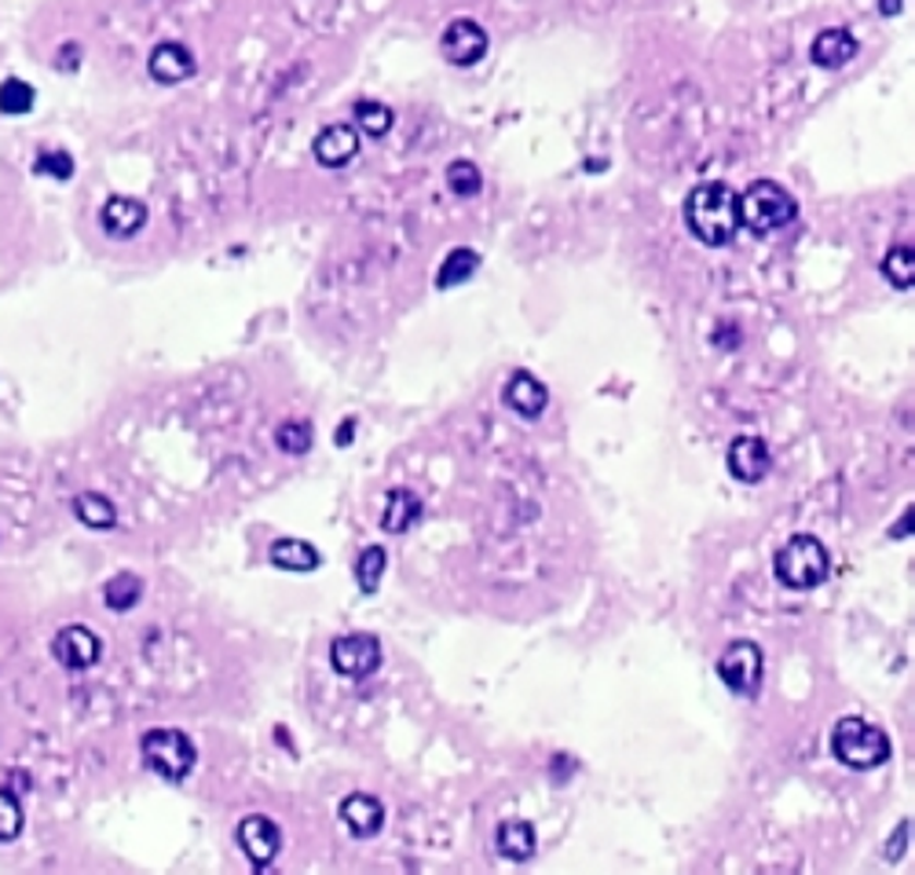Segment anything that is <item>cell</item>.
Wrapping results in <instances>:
<instances>
[{
  "mask_svg": "<svg viewBox=\"0 0 915 875\" xmlns=\"http://www.w3.org/2000/svg\"><path fill=\"white\" fill-rule=\"evenodd\" d=\"M422 520V498L414 492H407V487H392V492L385 495V509H382V531L388 535H403Z\"/></svg>",
  "mask_w": 915,
  "mask_h": 875,
  "instance_id": "ac0fdd59",
  "label": "cell"
},
{
  "mask_svg": "<svg viewBox=\"0 0 915 875\" xmlns=\"http://www.w3.org/2000/svg\"><path fill=\"white\" fill-rule=\"evenodd\" d=\"M73 517L92 531H110L118 524V509H114L110 498L99 492H81L73 498Z\"/></svg>",
  "mask_w": 915,
  "mask_h": 875,
  "instance_id": "ffe728a7",
  "label": "cell"
},
{
  "mask_svg": "<svg viewBox=\"0 0 915 875\" xmlns=\"http://www.w3.org/2000/svg\"><path fill=\"white\" fill-rule=\"evenodd\" d=\"M146 70H151L157 85H180V81L195 78L198 62H195V51L180 45V40H162L151 51V59H146Z\"/></svg>",
  "mask_w": 915,
  "mask_h": 875,
  "instance_id": "7c38bea8",
  "label": "cell"
},
{
  "mask_svg": "<svg viewBox=\"0 0 915 875\" xmlns=\"http://www.w3.org/2000/svg\"><path fill=\"white\" fill-rule=\"evenodd\" d=\"M140 598H143V579L132 576V571H121V576H114L103 587V601H107L110 612H132Z\"/></svg>",
  "mask_w": 915,
  "mask_h": 875,
  "instance_id": "cb8c5ba5",
  "label": "cell"
},
{
  "mask_svg": "<svg viewBox=\"0 0 915 875\" xmlns=\"http://www.w3.org/2000/svg\"><path fill=\"white\" fill-rule=\"evenodd\" d=\"M477 268H480V253H477V249H466V246L450 249V253L444 257V264H439V272H436V286L439 289H455L461 283H469V279L477 275Z\"/></svg>",
  "mask_w": 915,
  "mask_h": 875,
  "instance_id": "7402d4cb",
  "label": "cell"
},
{
  "mask_svg": "<svg viewBox=\"0 0 915 875\" xmlns=\"http://www.w3.org/2000/svg\"><path fill=\"white\" fill-rule=\"evenodd\" d=\"M23 802L12 791L0 788V842H15L23 836Z\"/></svg>",
  "mask_w": 915,
  "mask_h": 875,
  "instance_id": "f1b7e54d",
  "label": "cell"
},
{
  "mask_svg": "<svg viewBox=\"0 0 915 875\" xmlns=\"http://www.w3.org/2000/svg\"><path fill=\"white\" fill-rule=\"evenodd\" d=\"M828 571H831L828 549L813 535H795L791 543L776 549L773 576L787 590H817L828 579Z\"/></svg>",
  "mask_w": 915,
  "mask_h": 875,
  "instance_id": "3957f363",
  "label": "cell"
},
{
  "mask_svg": "<svg viewBox=\"0 0 915 875\" xmlns=\"http://www.w3.org/2000/svg\"><path fill=\"white\" fill-rule=\"evenodd\" d=\"M882 275H887L890 286L898 289H912L915 286V249L908 243L893 246L887 257H882Z\"/></svg>",
  "mask_w": 915,
  "mask_h": 875,
  "instance_id": "d4e9b609",
  "label": "cell"
},
{
  "mask_svg": "<svg viewBox=\"0 0 915 875\" xmlns=\"http://www.w3.org/2000/svg\"><path fill=\"white\" fill-rule=\"evenodd\" d=\"M857 51H860V45L849 29L831 26V29H824V34H817L813 48H809V59H813L820 70H843Z\"/></svg>",
  "mask_w": 915,
  "mask_h": 875,
  "instance_id": "2e32d148",
  "label": "cell"
},
{
  "mask_svg": "<svg viewBox=\"0 0 915 875\" xmlns=\"http://www.w3.org/2000/svg\"><path fill=\"white\" fill-rule=\"evenodd\" d=\"M494 842H498V853L506 861H528V858H535V847H539L535 828L528 820H506V825L498 828V836H494Z\"/></svg>",
  "mask_w": 915,
  "mask_h": 875,
  "instance_id": "44dd1931",
  "label": "cell"
},
{
  "mask_svg": "<svg viewBox=\"0 0 915 875\" xmlns=\"http://www.w3.org/2000/svg\"><path fill=\"white\" fill-rule=\"evenodd\" d=\"M352 121H355V129L366 132L371 140H382L392 132V121H396V114L388 103H377V99H360L355 103V110H352Z\"/></svg>",
  "mask_w": 915,
  "mask_h": 875,
  "instance_id": "603a6c76",
  "label": "cell"
},
{
  "mask_svg": "<svg viewBox=\"0 0 915 875\" xmlns=\"http://www.w3.org/2000/svg\"><path fill=\"white\" fill-rule=\"evenodd\" d=\"M762 649L754 641H732L729 649L722 652V660H718V678L725 682V689L736 693V696H754L759 693V685H762Z\"/></svg>",
  "mask_w": 915,
  "mask_h": 875,
  "instance_id": "8992f818",
  "label": "cell"
},
{
  "mask_svg": "<svg viewBox=\"0 0 915 875\" xmlns=\"http://www.w3.org/2000/svg\"><path fill=\"white\" fill-rule=\"evenodd\" d=\"M901 8H904V0H879V12L882 15H901Z\"/></svg>",
  "mask_w": 915,
  "mask_h": 875,
  "instance_id": "836d02e7",
  "label": "cell"
},
{
  "mask_svg": "<svg viewBox=\"0 0 915 875\" xmlns=\"http://www.w3.org/2000/svg\"><path fill=\"white\" fill-rule=\"evenodd\" d=\"M268 557L282 571H315L322 565V554L312 543H304V539H275Z\"/></svg>",
  "mask_w": 915,
  "mask_h": 875,
  "instance_id": "d6986e66",
  "label": "cell"
},
{
  "mask_svg": "<svg viewBox=\"0 0 915 875\" xmlns=\"http://www.w3.org/2000/svg\"><path fill=\"white\" fill-rule=\"evenodd\" d=\"M831 752L849 769H879L890 758V740L882 729L868 725L865 718H843L831 733Z\"/></svg>",
  "mask_w": 915,
  "mask_h": 875,
  "instance_id": "277c9868",
  "label": "cell"
},
{
  "mask_svg": "<svg viewBox=\"0 0 915 875\" xmlns=\"http://www.w3.org/2000/svg\"><path fill=\"white\" fill-rule=\"evenodd\" d=\"M34 173H37V176H48V180L67 184L70 176H73V158H70L67 151H37Z\"/></svg>",
  "mask_w": 915,
  "mask_h": 875,
  "instance_id": "f546056e",
  "label": "cell"
},
{
  "mask_svg": "<svg viewBox=\"0 0 915 875\" xmlns=\"http://www.w3.org/2000/svg\"><path fill=\"white\" fill-rule=\"evenodd\" d=\"M312 151L322 169H341V165H349L360 154V132H355V125H344V121L326 125L319 137H315Z\"/></svg>",
  "mask_w": 915,
  "mask_h": 875,
  "instance_id": "4fadbf2b",
  "label": "cell"
},
{
  "mask_svg": "<svg viewBox=\"0 0 915 875\" xmlns=\"http://www.w3.org/2000/svg\"><path fill=\"white\" fill-rule=\"evenodd\" d=\"M725 465L740 484H759L773 469V451L762 436H736L729 444V454H725Z\"/></svg>",
  "mask_w": 915,
  "mask_h": 875,
  "instance_id": "30bf717a",
  "label": "cell"
},
{
  "mask_svg": "<svg viewBox=\"0 0 915 875\" xmlns=\"http://www.w3.org/2000/svg\"><path fill=\"white\" fill-rule=\"evenodd\" d=\"M385 549L382 546H366L360 560H355V582H360V590L363 593H374L377 590V582H382L385 576Z\"/></svg>",
  "mask_w": 915,
  "mask_h": 875,
  "instance_id": "83f0119b",
  "label": "cell"
},
{
  "mask_svg": "<svg viewBox=\"0 0 915 875\" xmlns=\"http://www.w3.org/2000/svg\"><path fill=\"white\" fill-rule=\"evenodd\" d=\"M355 436V422H341L338 425V447H349Z\"/></svg>",
  "mask_w": 915,
  "mask_h": 875,
  "instance_id": "d6a6232c",
  "label": "cell"
},
{
  "mask_svg": "<svg viewBox=\"0 0 915 875\" xmlns=\"http://www.w3.org/2000/svg\"><path fill=\"white\" fill-rule=\"evenodd\" d=\"M901 842H908V820H904V825H901L898 831H893V842L887 847V858H890V861H898V847H901Z\"/></svg>",
  "mask_w": 915,
  "mask_h": 875,
  "instance_id": "1f68e13d",
  "label": "cell"
},
{
  "mask_svg": "<svg viewBox=\"0 0 915 875\" xmlns=\"http://www.w3.org/2000/svg\"><path fill=\"white\" fill-rule=\"evenodd\" d=\"M30 110H34V88L19 78H8L4 85H0V114H8V118H23V114H30Z\"/></svg>",
  "mask_w": 915,
  "mask_h": 875,
  "instance_id": "4316f807",
  "label": "cell"
},
{
  "mask_svg": "<svg viewBox=\"0 0 915 875\" xmlns=\"http://www.w3.org/2000/svg\"><path fill=\"white\" fill-rule=\"evenodd\" d=\"M506 403L520 414V418H539L546 411V403H550V389H546L535 374L517 370L506 385Z\"/></svg>",
  "mask_w": 915,
  "mask_h": 875,
  "instance_id": "e0dca14e",
  "label": "cell"
},
{
  "mask_svg": "<svg viewBox=\"0 0 915 875\" xmlns=\"http://www.w3.org/2000/svg\"><path fill=\"white\" fill-rule=\"evenodd\" d=\"M330 663L341 678H371L382 666V645L371 634H344L330 645Z\"/></svg>",
  "mask_w": 915,
  "mask_h": 875,
  "instance_id": "52a82bcc",
  "label": "cell"
},
{
  "mask_svg": "<svg viewBox=\"0 0 915 875\" xmlns=\"http://www.w3.org/2000/svg\"><path fill=\"white\" fill-rule=\"evenodd\" d=\"M146 224V205L140 198H129V194H114L103 202L99 210V227L107 232L110 238H132L140 235Z\"/></svg>",
  "mask_w": 915,
  "mask_h": 875,
  "instance_id": "5bb4252c",
  "label": "cell"
},
{
  "mask_svg": "<svg viewBox=\"0 0 915 875\" xmlns=\"http://www.w3.org/2000/svg\"><path fill=\"white\" fill-rule=\"evenodd\" d=\"M275 444L282 447L286 454H304L312 447V425L308 422H282L279 433H275Z\"/></svg>",
  "mask_w": 915,
  "mask_h": 875,
  "instance_id": "4dcf8cb0",
  "label": "cell"
},
{
  "mask_svg": "<svg viewBox=\"0 0 915 875\" xmlns=\"http://www.w3.org/2000/svg\"><path fill=\"white\" fill-rule=\"evenodd\" d=\"M338 814L344 820V828H349L355 839H374L385 825V806L374 795H366V791L344 799Z\"/></svg>",
  "mask_w": 915,
  "mask_h": 875,
  "instance_id": "9a60e30c",
  "label": "cell"
},
{
  "mask_svg": "<svg viewBox=\"0 0 915 875\" xmlns=\"http://www.w3.org/2000/svg\"><path fill=\"white\" fill-rule=\"evenodd\" d=\"M238 847H242V853H246L254 868H268V864L275 861L279 850H282V831H279V825L271 817L249 814L238 825Z\"/></svg>",
  "mask_w": 915,
  "mask_h": 875,
  "instance_id": "9c48e42d",
  "label": "cell"
},
{
  "mask_svg": "<svg viewBox=\"0 0 915 875\" xmlns=\"http://www.w3.org/2000/svg\"><path fill=\"white\" fill-rule=\"evenodd\" d=\"M447 187L458 198H477L483 191V173L477 169V162L458 158V162L447 165Z\"/></svg>",
  "mask_w": 915,
  "mask_h": 875,
  "instance_id": "484cf974",
  "label": "cell"
},
{
  "mask_svg": "<svg viewBox=\"0 0 915 875\" xmlns=\"http://www.w3.org/2000/svg\"><path fill=\"white\" fill-rule=\"evenodd\" d=\"M140 755L146 769L165 780H184L198 762L191 736L180 733V729H151V733H143Z\"/></svg>",
  "mask_w": 915,
  "mask_h": 875,
  "instance_id": "5b68a950",
  "label": "cell"
},
{
  "mask_svg": "<svg viewBox=\"0 0 915 875\" xmlns=\"http://www.w3.org/2000/svg\"><path fill=\"white\" fill-rule=\"evenodd\" d=\"M908 528H912V513H908V517H904V520H901V524H898V528H893V539H904V535H912V531H908Z\"/></svg>",
  "mask_w": 915,
  "mask_h": 875,
  "instance_id": "e575fe53",
  "label": "cell"
},
{
  "mask_svg": "<svg viewBox=\"0 0 915 875\" xmlns=\"http://www.w3.org/2000/svg\"><path fill=\"white\" fill-rule=\"evenodd\" d=\"M795 216H798L795 194L776 180H754L740 194V227H747V232L759 238L781 232V227L791 224Z\"/></svg>",
  "mask_w": 915,
  "mask_h": 875,
  "instance_id": "7a4b0ae2",
  "label": "cell"
},
{
  "mask_svg": "<svg viewBox=\"0 0 915 875\" xmlns=\"http://www.w3.org/2000/svg\"><path fill=\"white\" fill-rule=\"evenodd\" d=\"M685 224L703 246H729L740 232V194L725 180L692 187L685 198Z\"/></svg>",
  "mask_w": 915,
  "mask_h": 875,
  "instance_id": "6da1fadb",
  "label": "cell"
},
{
  "mask_svg": "<svg viewBox=\"0 0 915 875\" xmlns=\"http://www.w3.org/2000/svg\"><path fill=\"white\" fill-rule=\"evenodd\" d=\"M488 29L477 19H455V23H447L444 37H439V56L450 67H477L488 56Z\"/></svg>",
  "mask_w": 915,
  "mask_h": 875,
  "instance_id": "ba28073f",
  "label": "cell"
},
{
  "mask_svg": "<svg viewBox=\"0 0 915 875\" xmlns=\"http://www.w3.org/2000/svg\"><path fill=\"white\" fill-rule=\"evenodd\" d=\"M51 652L67 671H89V666L99 663L103 641L89 627H62L51 641Z\"/></svg>",
  "mask_w": 915,
  "mask_h": 875,
  "instance_id": "8fae6325",
  "label": "cell"
}]
</instances>
